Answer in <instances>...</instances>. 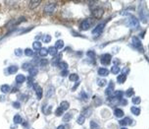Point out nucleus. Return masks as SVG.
Segmentation results:
<instances>
[{
  "mask_svg": "<svg viewBox=\"0 0 149 129\" xmlns=\"http://www.w3.org/2000/svg\"><path fill=\"white\" fill-rule=\"evenodd\" d=\"M57 66L60 68V69H62V70H68V63L67 62H65V61H60L58 64H57Z\"/></svg>",
  "mask_w": 149,
  "mask_h": 129,
  "instance_id": "f3484780",
  "label": "nucleus"
},
{
  "mask_svg": "<svg viewBox=\"0 0 149 129\" xmlns=\"http://www.w3.org/2000/svg\"><path fill=\"white\" fill-rule=\"evenodd\" d=\"M127 26L130 27L131 29H137L139 27V22H138L137 18H135L134 16H131L127 22Z\"/></svg>",
  "mask_w": 149,
  "mask_h": 129,
  "instance_id": "f257e3e1",
  "label": "nucleus"
},
{
  "mask_svg": "<svg viewBox=\"0 0 149 129\" xmlns=\"http://www.w3.org/2000/svg\"><path fill=\"white\" fill-rule=\"evenodd\" d=\"M50 41H51V36H50V35H47V36L44 37V42L48 44V42H50Z\"/></svg>",
  "mask_w": 149,
  "mask_h": 129,
  "instance_id": "c03bdc74",
  "label": "nucleus"
},
{
  "mask_svg": "<svg viewBox=\"0 0 149 129\" xmlns=\"http://www.w3.org/2000/svg\"><path fill=\"white\" fill-rule=\"evenodd\" d=\"M114 88H115V84L111 81L109 85H108V88L105 90V95L108 97H111L113 94H114Z\"/></svg>",
  "mask_w": 149,
  "mask_h": 129,
  "instance_id": "6e6552de",
  "label": "nucleus"
},
{
  "mask_svg": "<svg viewBox=\"0 0 149 129\" xmlns=\"http://www.w3.org/2000/svg\"><path fill=\"white\" fill-rule=\"evenodd\" d=\"M63 113H64V111H62L61 109H60V106L56 110V111H55V114L57 115V116H60V115H63Z\"/></svg>",
  "mask_w": 149,
  "mask_h": 129,
  "instance_id": "79ce46f5",
  "label": "nucleus"
},
{
  "mask_svg": "<svg viewBox=\"0 0 149 129\" xmlns=\"http://www.w3.org/2000/svg\"><path fill=\"white\" fill-rule=\"evenodd\" d=\"M126 80H127V76L124 75V74H121V75H119L117 77V81H118L119 84H124L126 82Z\"/></svg>",
  "mask_w": 149,
  "mask_h": 129,
  "instance_id": "dca6fc26",
  "label": "nucleus"
},
{
  "mask_svg": "<svg viewBox=\"0 0 149 129\" xmlns=\"http://www.w3.org/2000/svg\"><path fill=\"white\" fill-rule=\"evenodd\" d=\"M93 100H94V102H95V101H97V102H96V105H99V104H100V103L102 102V101H101V100H100L99 98H97V97H93Z\"/></svg>",
  "mask_w": 149,
  "mask_h": 129,
  "instance_id": "de8ad7c7",
  "label": "nucleus"
},
{
  "mask_svg": "<svg viewBox=\"0 0 149 129\" xmlns=\"http://www.w3.org/2000/svg\"><path fill=\"white\" fill-rule=\"evenodd\" d=\"M53 94H54V88L53 87H50V89H49V91H47V98H49V97H51Z\"/></svg>",
  "mask_w": 149,
  "mask_h": 129,
  "instance_id": "37998d69",
  "label": "nucleus"
},
{
  "mask_svg": "<svg viewBox=\"0 0 149 129\" xmlns=\"http://www.w3.org/2000/svg\"><path fill=\"white\" fill-rule=\"evenodd\" d=\"M113 63H114V65H118V64H120V60L119 59H114V61H113Z\"/></svg>",
  "mask_w": 149,
  "mask_h": 129,
  "instance_id": "5fc2aeb1",
  "label": "nucleus"
},
{
  "mask_svg": "<svg viewBox=\"0 0 149 129\" xmlns=\"http://www.w3.org/2000/svg\"><path fill=\"white\" fill-rule=\"evenodd\" d=\"M97 84L99 87H104L107 85V81L105 79H99V80H97Z\"/></svg>",
  "mask_w": 149,
  "mask_h": 129,
  "instance_id": "72a5a7b5",
  "label": "nucleus"
},
{
  "mask_svg": "<svg viewBox=\"0 0 149 129\" xmlns=\"http://www.w3.org/2000/svg\"><path fill=\"white\" fill-rule=\"evenodd\" d=\"M98 128H99V125H98L97 122H95L94 120L90 121V129H98Z\"/></svg>",
  "mask_w": 149,
  "mask_h": 129,
  "instance_id": "e433bc0d",
  "label": "nucleus"
},
{
  "mask_svg": "<svg viewBox=\"0 0 149 129\" xmlns=\"http://www.w3.org/2000/svg\"><path fill=\"white\" fill-rule=\"evenodd\" d=\"M67 75H69L68 70H62V72H61V76H62V77H66Z\"/></svg>",
  "mask_w": 149,
  "mask_h": 129,
  "instance_id": "8fccbe9b",
  "label": "nucleus"
},
{
  "mask_svg": "<svg viewBox=\"0 0 149 129\" xmlns=\"http://www.w3.org/2000/svg\"><path fill=\"white\" fill-rule=\"evenodd\" d=\"M92 23H93V19L92 18H87V19H85V20H83V21L81 22L80 26H79V30H81V31H86V30H88V29L91 27Z\"/></svg>",
  "mask_w": 149,
  "mask_h": 129,
  "instance_id": "f03ea898",
  "label": "nucleus"
},
{
  "mask_svg": "<svg viewBox=\"0 0 149 129\" xmlns=\"http://www.w3.org/2000/svg\"><path fill=\"white\" fill-rule=\"evenodd\" d=\"M140 102H141V99L139 97H135V98L132 99V103L133 104H139Z\"/></svg>",
  "mask_w": 149,
  "mask_h": 129,
  "instance_id": "ea45409f",
  "label": "nucleus"
},
{
  "mask_svg": "<svg viewBox=\"0 0 149 129\" xmlns=\"http://www.w3.org/2000/svg\"><path fill=\"white\" fill-rule=\"evenodd\" d=\"M123 95H124L123 91H117V92H115L112 96L115 97V98H117V99H119V100H122V99H123Z\"/></svg>",
  "mask_w": 149,
  "mask_h": 129,
  "instance_id": "b1692460",
  "label": "nucleus"
},
{
  "mask_svg": "<svg viewBox=\"0 0 149 129\" xmlns=\"http://www.w3.org/2000/svg\"><path fill=\"white\" fill-rule=\"evenodd\" d=\"M108 74H109V71H108V69H106V68H99V69H98V75H99V76L105 77V76H108Z\"/></svg>",
  "mask_w": 149,
  "mask_h": 129,
  "instance_id": "ddd939ff",
  "label": "nucleus"
},
{
  "mask_svg": "<svg viewBox=\"0 0 149 129\" xmlns=\"http://www.w3.org/2000/svg\"><path fill=\"white\" fill-rule=\"evenodd\" d=\"M61 57H62V54L61 53H59V54H57V55H55V57L52 59V64L53 66H55V65H57L60 61V59H61Z\"/></svg>",
  "mask_w": 149,
  "mask_h": 129,
  "instance_id": "6ab92c4d",
  "label": "nucleus"
},
{
  "mask_svg": "<svg viewBox=\"0 0 149 129\" xmlns=\"http://www.w3.org/2000/svg\"><path fill=\"white\" fill-rule=\"evenodd\" d=\"M39 4H40V1H31V2H29V7H31L32 9H35V8H36Z\"/></svg>",
  "mask_w": 149,
  "mask_h": 129,
  "instance_id": "7c9ffc66",
  "label": "nucleus"
},
{
  "mask_svg": "<svg viewBox=\"0 0 149 129\" xmlns=\"http://www.w3.org/2000/svg\"><path fill=\"white\" fill-rule=\"evenodd\" d=\"M42 111H43L44 114H46V115H48V114H50L51 113V111H52V106L51 105H45L42 108Z\"/></svg>",
  "mask_w": 149,
  "mask_h": 129,
  "instance_id": "a211bd4d",
  "label": "nucleus"
},
{
  "mask_svg": "<svg viewBox=\"0 0 149 129\" xmlns=\"http://www.w3.org/2000/svg\"><path fill=\"white\" fill-rule=\"evenodd\" d=\"M56 129H66V128H65V126H64V125H59V126H58Z\"/></svg>",
  "mask_w": 149,
  "mask_h": 129,
  "instance_id": "6e6d98bb",
  "label": "nucleus"
},
{
  "mask_svg": "<svg viewBox=\"0 0 149 129\" xmlns=\"http://www.w3.org/2000/svg\"><path fill=\"white\" fill-rule=\"evenodd\" d=\"M13 120H14V123H16V124L22 123V121H23V119H22V117H21V115H20V114H16V115L14 116Z\"/></svg>",
  "mask_w": 149,
  "mask_h": 129,
  "instance_id": "c756f323",
  "label": "nucleus"
},
{
  "mask_svg": "<svg viewBox=\"0 0 149 129\" xmlns=\"http://www.w3.org/2000/svg\"><path fill=\"white\" fill-rule=\"evenodd\" d=\"M18 71V66L16 65H12L8 68V73L9 74H14Z\"/></svg>",
  "mask_w": 149,
  "mask_h": 129,
  "instance_id": "a878e982",
  "label": "nucleus"
},
{
  "mask_svg": "<svg viewBox=\"0 0 149 129\" xmlns=\"http://www.w3.org/2000/svg\"><path fill=\"white\" fill-rule=\"evenodd\" d=\"M131 111H132V113H133L134 115H139L140 114V109L137 108V106H132V109H131Z\"/></svg>",
  "mask_w": 149,
  "mask_h": 129,
  "instance_id": "bb28decb",
  "label": "nucleus"
},
{
  "mask_svg": "<svg viewBox=\"0 0 149 129\" xmlns=\"http://www.w3.org/2000/svg\"><path fill=\"white\" fill-rule=\"evenodd\" d=\"M28 72H29L31 77H35V76H36V75L38 74V69L35 68V67H32V68L28 70Z\"/></svg>",
  "mask_w": 149,
  "mask_h": 129,
  "instance_id": "4be33fe9",
  "label": "nucleus"
},
{
  "mask_svg": "<svg viewBox=\"0 0 149 129\" xmlns=\"http://www.w3.org/2000/svg\"><path fill=\"white\" fill-rule=\"evenodd\" d=\"M114 115L116 117H118V118H121V117H123L124 115H125V113H124L123 110H121V109H116L114 111Z\"/></svg>",
  "mask_w": 149,
  "mask_h": 129,
  "instance_id": "f8f14e48",
  "label": "nucleus"
},
{
  "mask_svg": "<svg viewBox=\"0 0 149 129\" xmlns=\"http://www.w3.org/2000/svg\"><path fill=\"white\" fill-rule=\"evenodd\" d=\"M86 55H87L88 57H90L91 59H94V58H95V52L92 51V50H89V51L86 52Z\"/></svg>",
  "mask_w": 149,
  "mask_h": 129,
  "instance_id": "a19ab883",
  "label": "nucleus"
},
{
  "mask_svg": "<svg viewBox=\"0 0 149 129\" xmlns=\"http://www.w3.org/2000/svg\"><path fill=\"white\" fill-rule=\"evenodd\" d=\"M91 112H92L91 109H89V108H85L83 111H81V115H82V116H84V117H86V116H89V115L91 114Z\"/></svg>",
  "mask_w": 149,
  "mask_h": 129,
  "instance_id": "aec40b11",
  "label": "nucleus"
},
{
  "mask_svg": "<svg viewBox=\"0 0 149 129\" xmlns=\"http://www.w3.org/2000/svg\"><path fill=\"white\" fill-rule=\"evenodd\" d=\"M119 103H121V104H123V105H127V104H128V101H127V100H124V99H122V100L120 101Z\"/></svg>",
  "mask_w": 149,
  "mask_h": 129,
  "instance_id": "3c124183",
  "label": "nucleus"
},
{
  "mask_svg": "<svg viewBox=\"0 0 149 129\" xmlns=\"http://www.w3.org/2000/svg\"><path fill=\"white\" fill-rule=\"evenodd\" d=\"M121 129H128L127 127H123V128H121Z\"/></svg>",
  "mask_w": 149,
  "mask_h": 129,
  "instance_id": "13d9d810",
  "label": "nucleus"
},
{
  "mask_svg": "<svg viewBox=\"0 0 149 129\" xmlns=\"http://www.w3.org/2000/svg\"><path fill=\"white\" fill-rule=\"evenodd\" d=\"M55 10H56V5L54 3H48L43 8L44 13H46V14H53L55 12Z\"/></svg>",
  "mask_w": 149,
  "mask_h": 129,
  "instance_id": "7ed1b4c3",
  "label": "nucleus"
},
{
  "mask_svg": "<svg viewBox=\"0 0 149 129\" xmlns=\"http://www.w3.org/2000/svg\"><path fill=\"white\" fill-rule=\"evenodd\" d=\"M13 106H14L15 109H20V108H21V104H20V102L15 101V102H13Z\"/></svg>",
  "mask_w": 149,
  "mask_h": 129,
  "instance_id": "09e8293b",
  "label": "nucleus"
},
{
  "mask_svg": "<svg viewBox=\"0 0 149 129\" xmlns=\"http://www.w3.org/2000/svg\"><path fill=\"white\" fill-rule=\"evenodd\" d=\"M47 50H48V53H49L50 55H52V56H55V55H57V54H58V49H57L55 46H51V47H49Z\"/></svg>",
  "mask_w": 149,
  "mask_h": 129,
  "instance_id": "2eb2a0df",
  "label": "nucleus"
},
{
  "mask_svg": "<svg viewBox=\"0 0 149 129\" xmlns=\"http://www.w3.org/2000/svg\"><path fill=\"white\" fill-rule=\"evenodd\" d=\"M131 123H132V119L130 117H125L119 121V124L122 126H127L128 124H131Z\"/></svg>",
  "mask_w": 149,
  "mask_h": 129,
  "instance_id": "9d476101",
  "label": "nucleus"
},
{
  "mask_svg": "<svg viewBox=\"0 0 149 129\" xmlns=\"http://www.w3.org/2000/svg\"><path fill=\"white\" fill-rule=\"evenodd\" d=\"M69 79H70V81L72 82H77L78 80H79V76H78V74H71L70 76H69Z\"/></svg>",
  "mask_w": 149,
  "mask_h": 129,
  "instance_id": "2f4dec72",
  "label": "nucleus"
},
{
  "mask_svg": "<svg viewBox=\"0 0 149 129\" xmlns=\"http://www.w3.org/2000/svg\"><path fill=\"white\" fill-rule=\"evenodd\" d=\"M34 89H35L37 99H38V100H41V98H42V95H43V92H42V88H41V87H40L38 84H34Z\"/></svg>",
  "mask_w": 149,
  "mask_h": 129,
  "instance_id": "0eeeda50",
  "label": "nucleus"
},
{
  "mask_svg": "<svg viewBox=\"0 0 149 129\" xmlns=\"http://www.w3.org/2000/svg\"><path fill=\"white\" fill-rule=\"evenodd\" d=\"M0 89H1V92L3 93V94H7V93H9L10 92V86L9 85H2L1 87H0Z\"/></svg>",
  "mask_w": 149,
  "mask_h": 129,
  "instance_id": "412c9836",
  "label": "nucleus"
},
{
  "mask_svg": "<svg viewBox=\"0 0 149 129\" xmlns=\"http://www.w3.org/2000/svg\"><path fill=\"white\" fill-rule=\"evenodd\" d=\"M120 71H121V69H120V67L118 65H113L112 68H111V72L113 74H119Z\"/></svg>",
  "mask_w": 149,
  "mask_h": 129,
  "instance_id": "c85d7f7f",
  "label": "nucleus"
},
{
  "mask_svg": "<svg viewBox=\"0 0 149 129\" xmlns=\"http://www.w3.org/2000/svg\"><path fill=\"white\" fill-rule=\"evenodd\" d=\"M26 81V77L23 75V74H19L16 76V82L18 84H22Z\"/></svg>",
  "mask_w": 149,
  "mask_h": 129,
  "instance_id": "4468645a",
  "label": "nucleus"
},
{
  "mask_svg": "<svg viewBox=\"0 0 149 129\" xmlns=\"http://www.w3.org/2000/svg\"><path fill=\"white\" fill-rule=\"evenodd\" d=\"M47 54H48V50H47V48L41 47V48L39 49V51H38V55L39 56H46Z\"/></svg>",
  "mask_w": 149,
  "mask_h": 129,
  "instance_id": "cd10ccee",
  "label": "nucleus"
},
{
  "mask_svg": "<svg viewBox=\"0 0 149 129\" xmlns=\"http://www.w3.org/2000/svg\"><path fill=\"white\" fill-rule=\"evenodd\" d=\"M72 117H73V114H72V113H70V112H68V113L64 114L63 121H64V122H69V121L72 119Z\"/></svg>",
  "mask_w": 149,
  "mask_h": 129,
  "instance_id": "393cba45",
  "label": "nucleus"
},
{
  "mask_svg": "<svg viewBox=\"0 0 149 129\" xmlns=\"http://www.w3.org/2000/svg\"><path fill=\"white\" fill-rule=\"evenodd\" d=\"M79 83H77V84H76V85H75V87L73 88V90H76V88H77V87L79 86Z\"/></svg>",
  "mask_w": 149,
  "mask_h": 129,
  "instance_id": "4d7b16f0",
  "label": "nucleus"
},
{
  "mask_svg": "<svg viewBox=\"0 0 149 129\" xmlns=\"http://www.w3.org/2000/svg\"><path fill=\"white\" fill-rule=\"evenodd\" d=\"M133 94H134V90L132 89V88H130L129 90H127V92H126V96H127V98H131L133 96Z\"/></svg>",
  "mask_w": 149,
  "mask_h": 129,
  "instance_id": "c9c22d12",
  "label": "nucleus"
},
{
  "mask_svg": "<svg viewBox=\"0 0 149 129\" xmlns=\"http://www.w3.org/2000/svg\"><path fill=\"white\" fill-rule=\"evenodd\" d=\"M22 51H23V50H22L21 48H18V49L15 50V54L18 55V56H21L22 54H23V52H22Z\"/></svg>",
  "mask_w": 149,
  "mask_h": 129,
  "instance_id": "49530a36",
  "label": "nucleus"
},
{
  "mask_svg": "<svg viewBox=\"0 0 149 129\" xmlns=\"http://www.w3.org/2000/svg\"><path fill=\"white\" fill-rule=\"evenodd\" d=\"M129 72H130V69H129V68H127V67H126V68H125V69L123 70V74H124V75H126V73H129Z\"/></svg>",
  "mask_w": 149,
  "mask_h": 129,
  "instance_id": "864d4df0",
  "label": "nucleus"
},
{
  "mask_svg": "<svg viewBox=\"0 0 149 129\" xmlns=\"http://www.w3.org/2000/svg\"><path fill=\"white\" fill-rule=\"evenodd\" d=\"M64 40H62V39H59V40H57L56 42H55V47L57 48V49H61L64 47Z\"/></svg>",
  "mask_w": 149,
  "mask_h": 129,
  "instance_id": "5701e85b",
  "label": "nucleus"
},
{
  "mask_svg": "<svg viewBox=\"0 0 149 129\" xmlns=\"http://www.w3.org/2000/svg\"><path fill=\"white\" fill-rule=\"evenodd\" d=\"M132 41L133 46L136 48V49H139L141 50L142 49V45H141V41L139 40V38L137 37H132Z\"/></svg>",
  "mask_w": 149,
  "mask_h": 129,
  "instance_id": "1a4fd4ad",
  "label": "nucleus"
},
{
  "mask_svg": "<svg viewBox=\"0 0 149 129\" xmlns=\"http://www.w3.org/2000/svg\"><path fill=\"white\" fill-rule=\"evenodd\" d=\"M33 46H34V48L36 49V50H39L40 48H41V42L40 41H35L34 44H33Z\"/></svg>",
  "mask_w": 149,
  "mask_h": 129,
  "instance_id": "f704fd0d",
  "label": "nucleus"
},
{
  "mask_svg": "<svg viewBox=\"0 0 149 129\" xmlns=\"http://www.w3.org/2000/svg\"><path fill=\"white\" fill-rule=\"evenodd\" d=\"M103 13H104V10L101 7H96L95 9L92 10V15H93V17H95L96 19L101 18L103 16Z\"/></svg>",
  "mask_w": 149,
  "mask_h": 129,
  "instance_id": "39448f33",
  "label": "nucleus"
},
{
  "mask_svg": "<svg viewBox=\"0 0 149 129\" xmlns=\"http://www.w3.org/2000/svg\"><path fill=\"white\" fill-rule=\"evenodd\" d=\"M25 55L26 56H34V51H33V49H31V48H26L25 49Z\"/></svg>",
  "mask_w": 149,
  "mask_h": 129,
  "instance_id": "4c0bfd02",
  "label": "nucleus"
},
{
  "mask_svg": "<svg viewBox=\"0 0 149 129\" xmlns=\"http://www.w3.org/2000/svg\"><path fill=\"white\" fill-rule=\"evenodd\" d=\"M20 99H22V101H26V99H27V97L26 96H25V95H22L21 97H20Z\"/></svg>",
  "mask_w": 149,
  "mask_h": 129,
  "instance_id": "603ef678",
  "label": "nucleus"
},
{
  "mask_svg": "<svg viewBox=\"0 0 149 129\" xmlns=\"http://www.w3.org/2000/svg\"><path fill=\"white\" fill-rule=\"evenodd\" d=\"M104 28H105V24H98L96 27L94 28V30L92 31V35H94V36H100L102 34Z\"/></svg>",
  "mask_w": 149,
  "mask_h": 129,
  "instance_id": "20e7f679",
  "label": "nucleus"
},
{
  "mask_svg": "<svg viewBox=\"0 0 149 129\" xmlns=\"http://www.w3.org/2000/svg\"><path fill=\"white\" fill-rule=\"evenodd\" d=\"M80 97L82 98V100H83V101H86V100L88 99V96L86 95V94H85V93L83 92V91L80 93Z\"/></svg>",
  "mask_w": 149,
  "mask_h": 129,
  "instance_id": "a18cd8bd",
  "label": "nucleus"
},
{
  "mask_svg": "<svg viewBox=\"0 0 149 129\" xmlns=\"http://www.w3.org/2000/svg\"><path fill=\"white\" fill-rule=\"evenodd\" d=\"M111 61H112V56H111V54L106 53V54H103V55L101 56V63L103 65H109L111 63Z\"/></svg>",
  "mask_w": 149,
  "mask_h": 129,
  "instance_id": "423d86ee",
  "label": "nucleus"
},
{
  "mask_svg": "<svg viewBox=\"0 0 149 129\" xmlns=\"http://www.w3.org/2000/svg\"><path fill=\"white\" fill-rule=\"evenodd\" d=\"M32 67H33V66H32V63H27V62H26V63H24L23 66H22V68H23L24 70H29Z\"/></svg>",
  "mask_w": 149,
  "mask_h": 129,
  "instance_id": "58836bf2",
  "label": "nucleus"
},
{
  "mask_svg": "<svg viewBox=\"0 0 149 129\" xmlns=\"http://www.w3.org/2000/svg\"><path fill=\"white\" fill-rule=\"evenodd\" d=\"M69 108H70V103H69L67 101H63L61 102V104H60V109H61L63 111H68V110H69Z\"/></svg>",
  "mask_w": 149,
  "mask_h": 129,
  "instance_id": "9b49d317",
  "label": "nucleus"
},
{
  "mask_svg": "<svg viewBox=\"0 0 149 129\" xmlns=\"http://www.w3.org/2000/svg\"><path fill=\"white\" fill-rule=\"evenodd\" d=\"M84 121H85V117L82 116V115L80 114L79 117H78V119H77V123L79 124V125H82V124L84 123Z\"/></svg>",
  "mask_w": 149,
  "mask_h": 129,
  "instance_id": "473e14b6",
  "label": "nucleus"
}]
</instances>
